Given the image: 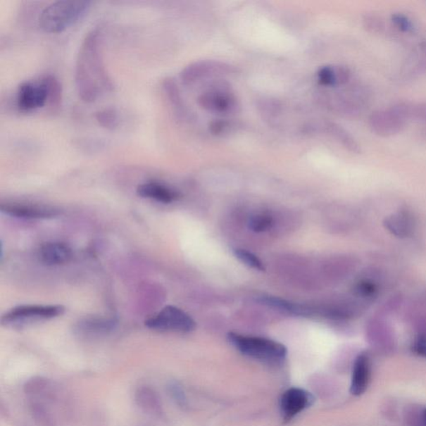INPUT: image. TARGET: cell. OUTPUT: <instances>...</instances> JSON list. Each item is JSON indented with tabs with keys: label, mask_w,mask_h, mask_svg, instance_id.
<instances>
[{
	"label": "cell",
	"mask_w": 426,
	"mask_h": 426,
	"mask_svg": "<svg viewBox=\"0 0 426 426\" xmlns=\"http://www.w3.org/2000/svg\"><path fill=\"white\" fill-rule=\"evenodd\" d=\"M163 89L174 111L181 118L186 117L187 115V110L184 101L182 98L181 92L178 89L175 81L172 79L165 80L163 84Z\"/></svg>",
	"instance_id": "7402d4cb"
},
{
	"label": "cell",
	"mask_w": 426,
	"mask_h": 426,
	"mask_svg": "<svg viewBox=\"0 0 426 426\" xmlns=\"http://www.w3.org/2000/svg\"><path fill=\"white\" fill-rule=\"evenodd\" d=\"M334 94L320 91L318 93V99L324 106L342 115L354 117L359 113V108L353 101L346 96Z\"/></svg>",
	"instance_id": "e0dca14e"
},
{
	"label": "cell",
	"mask_w": 426,
	"mask_h": 426,
	"mask_svg": "<svg viewBox=\"0 0 426 426\" xmlns=\"http://www.w3.org/2000/svg\"><path fill=\"white\" fill-rule=\"evenodd\" d=\"M384 226L392 234L399 237H406L413 231L414 223L409 214L398 213L384 220Z\"/></svg>",
	"instance_id": "44dd1931"
},
{
	"label": "cell",
	"mask_w": 426,
	"mask_h": 426,
	"mask_svg": "<svg viewBox=\"0 0 426 426\" xmlns=\"http://www.w3.org/2000/svg\"><path fill=\"white\" fill-rule=\"evenodd\" d=\"M100 34L99 30H93L86 36L77 59L76 88L86 103H93L113 89L101 52Z\"/></svg>",
	"instance_id": "6da1fadb"
},
{
	"label": "cell",
	"mask_w": 426,
	"mask_h": 426,
	"mask_svg": "<svg viewBox=\"0 0 426 426\" xmlns=\"http://www.w3.org/2000/svg\"><path fill=\"white\" fill-rule=\"evenodd\" d=\"M234 255L241 262L247 265V267L258 270V271H265V265L262 261L251 251L245 249H235Z\"/></svg>",
	"instance_id": "83f0119b"
},
{
	"label": "cell",
	"mask_w": 426,
	"mask_h": 426,
	"mask_svg": "<svg viewBox=\"0 0 426 426\" xmlns=\"http://www.w3.org/2000/svg\"><path fill=\"white\" fill-rule=\"evenodd\" d=\"M274 225V219L271 215L258 213L251 216L249 221V227L254 232H264L270 230Z\"/></svg>",
	"instance_id": "484cf974"
},
{
	"label": "cell",
	"mask_w": 426,
	"mask_h": 426,
	"mask_svg": "<svg viewBox=\"0 0 426 426\" xmlns=\"http://www.w3.org/2000/svg\"><path fill=\"white\" fill-rule=\"evenodd\" d=\"M238 127L237 123L227 119H215L209 123V131L215 136H223L232 134Z\"/></svg>",
	"instance_id": "4316f807"
},
{
	"label": "cell",
	"mask_w": 426,
	"mask_h": 426,
	"mask_svg": "<svg viewBox=\"0 0 426 426\" xmlns=\"http://www.w3.org/2000/svg\"><path fill=\"white\" fill-rule=\"evenodd\" d=\"M412 351L419 356L426 357V337L416 339L412 345Z\"/></svg>",
	"instance_id": "836d02e7"
},
{
	"label": "cell",
	"mask_w": 426,
	"mask_h": 426,
	"mask_svg": "<svg viewBox=\"0 0 426 426\" xmlns=\"http://www.w3.org/2000/svg\"><path fill=\"white\" fill-rule=\"evenodd\" d=\"M169 395L173 398V400L181 407H186L187 399L184 391L180 384L175 382H169L167 387Z\"/></svg>",
	"instance_id": "f1b7e54d"
},
{
	"label": "cell",
	"mask_w": 426,
	"mask_h": 426,
	"mask_svg": "<svg viewBox=\"0 0 426 426\" xmlns=\"http://www.w3.org/2000/svg\"><path fill=\"white\" fill-rule=\"evenodd\" d=\"M424 136H425V137L426 139V131L424 132Z\"/></svg>",
	"instance_id": "d590c367"
},
{
	"label": "cell",
	"mask_w": 426,
	"mask_h": 426,
	"mask_svg": "<svg viewBox=\"0 0 426 426\" xmlns=\"http://www.w3.org/2000/svg\"><path fill=\"white\" fill-rule=\"evenodd\" d=\"M351 72L344 65H327L318 70L317 79L320 85L335 88L350 81Z\"/></svg>",
	"instance_id": "ac0fdd59"
},
{
	"label": "cell",
	"mask_w": 426,
	"mask_h": 426,
	"mask_svg": "<svg viewBox=\"0 0 426 426\" xmlns=\"http://www.w3.org/2000/svg\"><path fill=\"white\" fill-rule=\"evenodd\" d=\"M117 322L114 319L89 318L80 320L75 326V334L84 339H94L108 335L115 329Z\"/></svg>",
	"instance_id": "7c38bea8"
},
{
	"label": "cell",
	"mask_w": 426,
	"mask_h": 426,
	"mask_svg": "<svg viewBox=\"0 0 426 426\" xmlns=\"http://www.w3.org/2000/svg\"><path fill=\"white\" fill-rule=\"evenodd\" d=\"M137 194L141 198L148 199L165 204L172 203L180 198V192L158 182H148L137 187Z\"/></svg>",
	"instance_id": "2e32d148"
},
{
	"label": "cell",
	"mask_w": 426,
	"mask_h": 426,
	"mask_svg": "<svg viewBox=\"0 0 426 426\" xmlns=\"http://www.w3.org/2000/svg\"><path fill=\"white\" fill-rule=\"evenodd\" d=\"M229 342L242 354L267 363H280L287 356V347L271 339L228 333Z\"/></svg>",
	"instance_id": "3957f363"
},
{
	"label": "cell",
	"mask_w": 426,
	"mask_h": 426,
	"mask_svg": "<svg viewBox=\"0 0 426 426\" xmlns=\"http://www.w3.org/2000/svg\"><path fill=\"white\" fill-rule=\"evenodd\" d=\"M259 301L261 303L271 306L272 308L281 310L284 311V313L292 315L306 317V315H313L317 313V311L311 308L309 306L296 303V302L282 299H280V297L263 296L261 297Z\"/></svg>",
	"instance_id": "d6986e66"
},
{
	"label": "cell",
	"mask_w": 426,
	"mask_h": 426,
	"mask_svg": "<svg viewBox=\"0 0 426 426\" xmlns=\"http://www.w3.org/2000/svg\"><path fill=\"white\" fill-rule=\"evenodd\" d=\"M8 216L25 219H48L58 216L59 210L49 206L29 203H6L0 207Z\"/></svg>",
	"instance_id": "8fae6325"
},
{
	"label": "cell",
	"mask_w": 426,
	"mask_h": 426,
	"mask_svg": "<svg viewBox=\"0 0 426 426\" xmlns=\"http://www.w3.org/2000/svg\"><path fill=\"white\" fill-rule=\"evenodd\" d=\"M235 68L230 64L218 61H200L187 65L181 73V80L186 86H192L205 80H220L231 75Z\"/></svg>",
	"instance_id": "52a82bcc"
},
{
	"label": "cell",
	"mask_w": 426,
	"mask_h": 426,
	"mask_svg": "<svg viewBox=\"0 0 426 426\" xmlns=\"http://www.w3.org/2000/svg\"><path fill=\"white\" fill-rule=\"evenodd\" d=\"M50 75L39 81L25 82L20 86L17 94V107L22 112H31L49 103Z\"/></svg>",
	"instance_id": "ba28073f"
},
{
	"label": "cell",
	"mask_w": 426,
	"mask_h": 426,
	"mask_svg": "<svg viewBox=\"0 0 426 426\" xmlns=\"http://www.w3.org/2000/svg\"><path fill=\"white\" fill-rule=\"evenodd\" d=\"M406 426H426V406L419 404L407 406L403 411Z\"/></svg>",
	"instance_id": "cb8c5ba5"
},
{
	"label": "cell",
	"mask_w": 426,
	"mask_h": 426,
	"mask_svg": "<svg viewBox=\"0 0 426 426\" xmlns=\"http://www.w3.org/2000/svg\"><path fill=\"white\" fill-rule=\"evenodd\" d=\"M146 327L156 332L189 333L194 331L196 322L182 309L168 306L145 322Z\"/></svg>",
	"instance_id": "8992f818"
},
{
	"label": "cell",
	"mask_w": 426,
	"mask_h": 426,
	"mask_svg": "<svg viewBox=\"0 0 426 426\" xmlns=\"http://www.w3.org/2000/svg\"><path fill=\"white\" fill-rule=\"evenodd\" d=\"M95 118L99 125L108 130H116L119 125L118 114L115 109L111 108L99 110L96 113Z\"/></svg>",
	"instance_id": "d4e9b609"
},
{
	"label": "cell",
	"mask_w": 426,
	"mask_h": 426,
	"mask_svg": "<svg viewBox=\"0 0 426 426\" xmlns=\"http://www.w3.org/2000/svg\"><path fill=\"white\" fill-rule=\"evenodd\" d=\"M89 8L88 1L62 0L52 3L41 13L39 25L45 33H61L80 21Z\"/></svg>",
	"instance_id": "7a4b0ae2"
},
{
	"label": "cell",
	"mask_w": 426,
	"mask_h": 426,
	"mask_svg": "<svg viewBox=\"0 0 426 426\" xmlns=\"http://www.w3.org/2000/svg\"><path fill=\"white\" fill-rule=\"evenodd\" d=\"M391 20L397 29L405 32V33H409V32L413 30V24H412L410 18L403 15V13H394L391 16Z\"/></svg>",
	"instance_id": "4dcf8cb0"
},
{
	"label": "cell",
	"mask_w": 426,
	"mask_h": 426,
	"mask_svg": "<svg viewBox=\"0 0 426 426\" xmlns=\"http://www.w3.org/2000/svg\"><path fill=\"white\" fill-rule=\"evenodd\" d=\"M372 373L370 356L361 353L356 357L352 370L350 391L352 395L360 396L368 391Z\"/></svg>",
	"instance_id": "4fadbf2b"
},
{
	"label": "cell",
	"mask_w": 426,
	"mask_h": 426,
	"mask_svg": "<svg viewBox=\"0 0 426 426\" xmlns=\"http://www.w3.org/2000/svg\"><path fill=\"white\" fill-rule=\"evenodd\" d=\"M322 128L329 136H331L349 152L356 154L361 153V146L358 142L344 127L336 123L327 121L323 123Z\"/></svg>",
	"instance_id": "ffe728a7"
},
{
	"label": "cell",
	"mask_w": 426,
	"mask_h": 426,
	"mask_svg": "<svg viewBox=\"0 0 426 426\" xmlns=\"http://www.w3.org/2000/svg\"><path fill=\"white\" fill-rule=\"evenodd\" d=\"M315 398L304 389L293 387L283 393L280 406L284 419L289 420L313 404Z\"/></svg>",
	"instance_id": "30bf717a"
},
{
	"label": "cell",
	"mask_w": 426,
	"mask_h": 426,
	"mask_svg": "<svg viewBox=\"0 0 426 426\" xmlns=\"http://www.w3.org/2000/svg\"><path fill=\"white\" fill-rule=\"evenodd\" d=\"M420 49H421V51H422V53L426 56V41H425V42H423V43H421Z\"/></svg>",
	"instance_id": "e575fe53"
},
{
	"label": "cell",
	"mask_w": 426,
	"mask_h": 426,
	"mask_svg": "<svg viewBox=\"0 0 426 426\" xmlns=\"http://www.w3.org/2000/svg\"><path fill=\"white\" fill-rule=\"evenodd\" d=\"M363 21L366 29L372 33H381L384 27L383 21L377 16L365 15Z\"/></svg>",
	"instance_id": "1f68e13d"
},
{
	"label": "cell",
	"mask_w": 426,
	"mask_h": 426,
	"mask_svg": "<svg viewBox=\"0 0 426 426\" xmlns=\"http://www.w3.org/2000/svg\"><path fill=\"white\" fill-rule=\"evenodd\" d=\"M40 262L47 265H58L70 262L73 251L63 242H46L39 250Z\"/></svg>",
	"instance_id": "9a60e30c"
},
{
	"label": "cell",
	"mask_w": 426,
	"mask_h": 426,
	"mask_svg": "<svg viewBox=\"0 0 426 426\" xmlns=\"http://www.w3.org/2000/svg\"><path fill=\"white\" fill-rule=\"evenodd\" d=\"M261 108H262V113L268 118H276L278 114L280 113V105L275 101H270V102L263 104V107Z\"/></svg>",
	"instance_id": "d6a6232c"
},
{
	"label": "cell",
	"mask_w": 426,
	"mask_h": 426,
	"mask_svg": "<svg viewBox=\"0 0 426 426\" xmlns=\"http://www.w3.org/2000/svg\"><path fill=\"white\" fill-rule=\"evenodd\" d=\"M198 103L206 111L224 114H232L239 108L234 90L223 79L210 81L198 98Z\"/></svg>",
	"instance_id": "277c9868"
},
{
	"label": "cell",
	"mask_w": 426,
	"mask_h": 426,
	"mask_svg": "<svg viewBox=\"0 0 426 426\" xmlns=\"http://www.w3.org/2000/svg\"><path fill=\"white\" fill-rule=\"evenodd\" d=\"M135 403L145 414L155 418H161L164 415L161 398L157 391L149 386H141L134 394Z\"/></svg>",
	"instance_id": "5bb4252c"
},
{
	"label": "cell",
	"mask_w": 426,
	"mask_h": 426,
	"mask_svg": "<svg viewBox=\"0 0 426 426\" xmlns=\"http://www.w3.org/2000/svg\"><path fill=\"white\" fill-rule=\"evenodd\" d=\"M65 308L61 305H25L17 306L3 315L4 326L20 327L41 320L61 317Z\"/></svg>",
	"instance_id": "5b68a950"
},
{
	"label": "cell",
	"mask_w": 426,
	"mask_h": 426,
	"mask_svg": "<svg viewBox=\"0 0 426 426\" xmlns=\"http://www.w3.org/2000/svg\"><path fill=\"white\" fill-rule=\"evenodd\" d=\"M406 119L392 106L377 110L369 117V126L374 134L384 137L399 134L406 127Z\"/></svg>",
	"instance_id": "9c48e42d"
},
{
	"label": "cell",
	"mask_w": 426,
	"mask_h": 426,
	"mask_svg": "<svg viewBox=\"0 0 426 426\" xmlns=\"http://www.w3.org/2000/svg\"><path fill=\"white\" fill-rule=\"evenodd\" d=\"M393 107L406 119L426 123V103H398Z\"/></svg>",
	"instance_id": "603a6c76"
},
{
	"label": "cell",
	"mask_w": 426,
	"mask_h": 426,
	"mask_svg": "<svg viewBox=\"0 0 426 426\" xmlns=\"http://www.w3.org/2000/svg\"><path fill=\"white\" fill-rule=\"evenodd\" d=\"M355 292L363 297H372L377 293V285L368 280L361 281L355 286Z\"/></svg>",
	"instance_id": "f546056e"
}]
</instances>
